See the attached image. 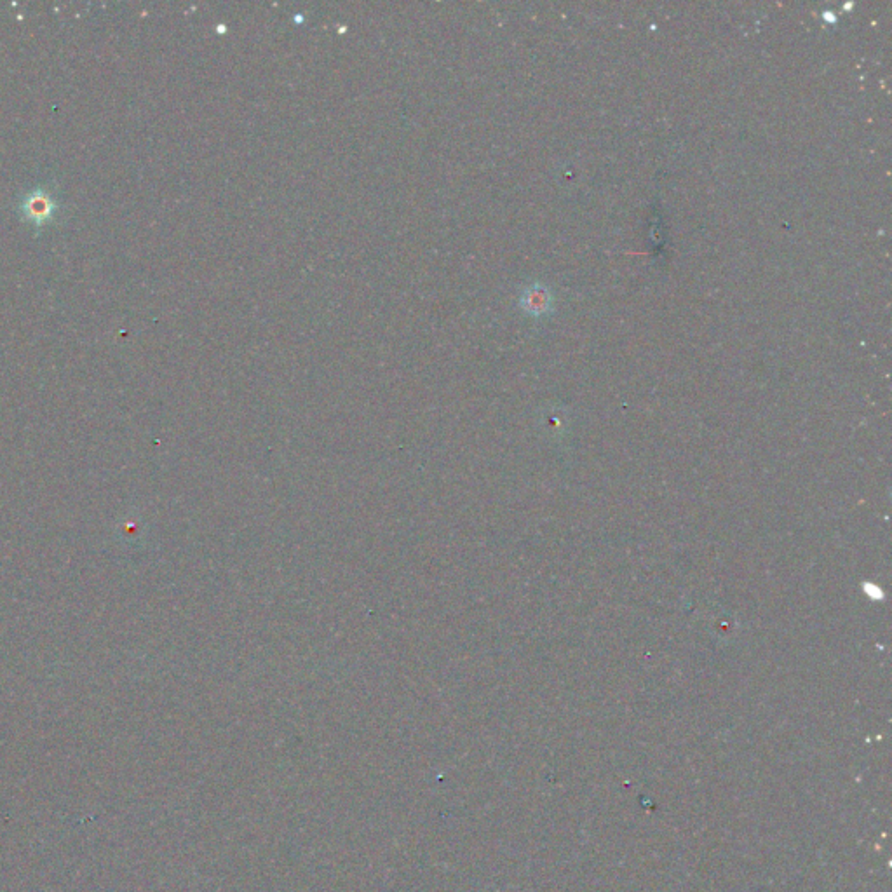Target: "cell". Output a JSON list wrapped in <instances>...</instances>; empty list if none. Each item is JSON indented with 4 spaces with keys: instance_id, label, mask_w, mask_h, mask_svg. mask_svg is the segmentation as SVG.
<instances>
[{
    "instance_id": "1",
    "label": "cell",
    "mask_w": 892,
    "mask_h": 892,
    "mask_svg": "<svg viewBox=\"0 0 892 892\" xmlns=\"http://www.w3.org/2000/svg\"><path fill=\"white\" fill-rule=\"evenodd\" d=\"M60 211V201L48 187H37L23 196L20 203L21 217L30 223L35 230H42L46 225L55 222Z\"/></svg>"
},
{
    "instance_id": "2",
    "label": "cell",
    "mask_w": 892,
    "mask_h": 892,
    "mask_svg": "<svg viewBox=\"0 0 892 892\" xmlns=\"http://www.w3.org/2000/svg\"><path fill=\"white\" fill-rule=\"evenodd\" d=\"M546 300H544V293H537V291H530L527 293V297H525V309L532 312L544 311L546 309Z\"/></svg>"
}]
</instances>
